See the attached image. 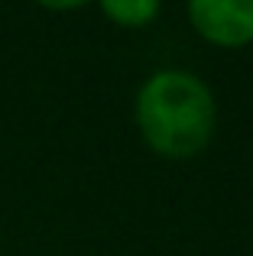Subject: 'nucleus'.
<instances>
[{
  "label": "nucleus",
  "mask_w": 253,
  "mask_h": 256,
  "mask_svg": "<svg viewBox=\"0 0 253 256\" xmlns=\"http://www.w3.org/2000/svg\"><path fill=\"white\" fill-rule=\"evenodd\" d=\"M214 98L192 72H156L136 94V124L143 140L169 159H188L214 133Z\"/></svg>",
  "instance_id": "f257e3e1"
},
{
  "label": "nucleus",
  "mask_w": 253,
  "mask_h": 256,
  "mask_svg": "<svg viewBox=\"0 0 253 256\" xmlns=\"http://www.w3.org/2000/svg\"><path fill=\"white\" fill-rule=\"evenodd\" d=\"M188 16L218 46H244L253 39V0H192Z\"/></svg>",
  "instance_id": "f03ea898"
},
{
  "label": "nucleus",
  "mask_w": 253,
  "mask_h": 256,
  "mask_svg": "<svg viewBox=\"0 0 253 256\" xmlns=\"http://www.w3.org/2000/svg\"><path fill=\"white\" fill-rule=\"evenodd\" d=\"M104 13L120 26H143L159 13V4L156 0H108Z\"/></svg>",
  "instance_id": "7ed1b4c3"
}]
</instances>
